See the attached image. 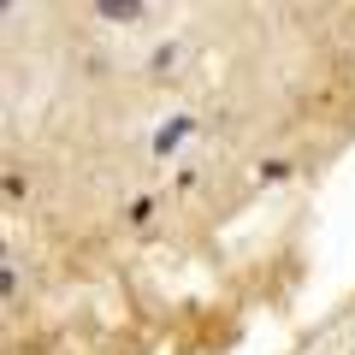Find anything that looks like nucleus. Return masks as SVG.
Wrapping results in <instances>:
<instances>
[{"label":"nucleus","mask_w":355,"mask_h":355,"mask_svg":"<svg viewBox=\"0 0 355 355\" xmlns=\"http://www.w3.org/2000/svg\"><path fill=\"white\" fill-rule=\"evenodd\" d=\"M101 12H107V18H119V24H137V18H142V6H137V0H107Z\"/></svg>","instance_id":"obj_2"},{"label":"nucleus","mask_w":355,"mask_h":355,"mask_svg":"<svg viewBox=\"0 0 355 355\" xmlns=\"http://www.w3.org/2000/svg\"><path fill=\"white\" fill-rule=\"evenodd\" d=\"M184 137H190V119H172V125H166L160 137H154V154H172V148H178Z\"/></svg>","instance_id":"obj_1"}]
</instances>
